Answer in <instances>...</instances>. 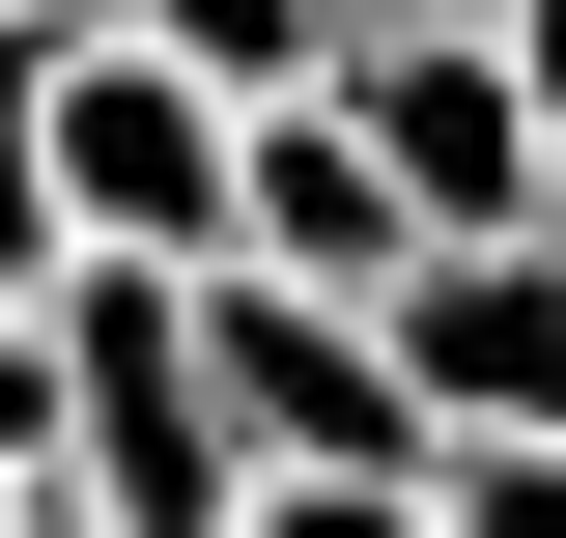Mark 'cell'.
<instances>
[{
  "label": "cell",
  "instance_id": "obj_1",
  "mask_svg": "<svg viewBox=\"0 0 566 538\" xmlns=\"http://www.w3.org/2000/svg\"><path fill=\"white\" fill-rule=\"evenodd\" d=\"M340 142L397 170V227H424V256L566 227V142H538V85H510V29H340Z\"/></svg>",
  "mask_w": 566,
  "mask_h": 538
},
{
  "label": "cell",
  "instance_id": "obj_8",
  "mask_svg": "<svg viewBox=\"0 0 566 538\" xmlns=\"http://www.w3.org/2000/svg\"><path fill=\"white\" fill-rule=\"evenodd\" d=\"M85 454V369H57V312H0V482H57Z\"/></svg>",
  "mask_w": 566,
  "mask_h": 538
},
{
  "label": "cell",
  "instance_id": "obj_12",
  "mask_svg": "<svg viewBox=\"0 0 566 538\" xmlns=\"http://www.w3.org/2000/svg\"><path fill=\"white\" fill-rule=\"evenodd\" d=\"M340 29H510V0H340Z\"/></svg>",
  "mask_w": 566,
  "mask_h": 538
},
{
  "label": "cell",
  "instance_id": "obj_6",
  "mask_svg": "<svg viewBox=\"0 0 566 538\" xmlns=\"http://www.w3.org/2000/svg\"><path fill=\"white\" fill-rule=\"evenodd\" d=\"M114 29L170 85H227V114H312V85H340V0H114Z\"/></svg>",
  "mask_w": 566,
  "mask_h": 538
},
{
  "label": "cell",
  "instance_id": "obj_5",
  "mask_svg": "<svg viewBox=\"0 0 566 538\" xmlns=\"http://www.w3.org/2000/svg\"><path fill=\"white\" fill-rule=\"evenodd\" d=\"M397 170H368L340 142V85H312V114H255V170H227V283H340V312H397Z\"/></svg>",
  "mask_w": 566,
  "mask_h": 538
},
{
  "label": "cell",
  "instance_id": "obj_10",
  "mask_svg": "<svg viewBox=\"0 0 566 538\" xmlns=\"http://www.w3.org/2000/svg\"><path fill=\"white\" fill-rule=\"evenodd\" d=\"M255 538H453L424 482H255Z\"/></svg>",
  "mask_w": 566,
  "mask_h": 538
},
{
  "label": "cell",
  "instance_id": "obj_3",
  "mask_svg": "<svg viewBox=\"0 0 566 538\" xmlns=\"http://www.w3.org/2000/svg\"><path fill=\"white\" fill-rule=\"evenodd\" d=\"M227 170H255L227 85H170L142 29H57V256H227Z\"/></svg>",
  "mask_w": 566,
  "mask_h": 538
},
{
  "label": "cell",
  "instance_id": "obj_9",
  "mask_svg": "<svg viewBox=\"0 0 566 538\" xmlns=\"http://www.w3.org/2000/svg\"><path fill=\"white\" fill-rule=\"evenodd\" d=\"M424 510L453 538H566V454H424Z\"/></svg>",
  "mask_w": 566,
  "mask_h": 538
},
{
  "label": "cell",
  "instance_id": "obj_11",
  "mask_svg": "<svg viewBox=\"0 0 566 538\" xmlns=\"http://www.w3.org/2000/svg\"><path fill=\"white\" fill-rule=\"evenodd\" d=\"M510 85H538V142H566V0H510Z\"/></svg>",
  "mask_w": 566,
  "mask_h": 538
},
{
  "label": "cell",
  "instance_id": "obj_4",
  "mask_svg": "<svg viewBox=\"0 0 566 538\" xmlns=\"http://www.w3.org/2000/svg\"><path fill=\"white\" fill-rule=\"evenodd\" d=\"M397 397L424 454H566V227H510V256H397Z\"/></svg>",
  "mask_w": 566,
  "mask_h": 538
},
{
  "label": "cell",
  "instance_id": "obj_7",
  "mask_svg": "<svg viewBox=\"0 0 566 538\" xmlns=\"http://www.w3.org/2000/svg\"><path fill=\"white\" fill-rule=\"evenodd\" d=\"M0 312H57V29L0 0Z\"/></svg>",
  "mask_w": 566,
  "mask_h": 538
},
{
  "label": "cell",
  "instance_id": "obj_13",
  "mask_svg": "<svg viewBox=\"0 0 566 538\" xmlns=\"http://www.w3.org/2000/svg\"><path fill=\"white\" fill-rule=\"evenodd\" d=\"M29 29H114V0H29Z\"/></svg>",
  "mask_w": 566,
  "mask_h": 538
},
{
  "label": "cell",
  "instance_id": "obj_2",
  "mask_svg": "<svg viewBox=\"0 0 566 538\" xmlns=\"http://www.w3.org/2000/svg\"><path fill=\"white\" fill-rule=\"evenodd\" d=\"M199 397H227L255 482H424V397H397V340L340 283H227L199 256Z\"/></svg>",
  "mask_w": 566,
  "mask_h": 538
}]
</instances>
